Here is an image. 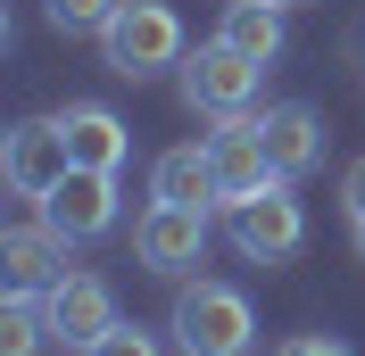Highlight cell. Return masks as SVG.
I'll return each mask as SVG.
<instances>
[{
    "label": "cell",
    "mask_w": 365,
    "mask_h": 356,
    "mask_svg": "<svg viewBox=\"0 0 365 356\" xmlns=\"http://www.w3.org/2000/svg\"><path fill=\"white\" fill-rule=\"evenodd\" d=\"M166 332H175L182 356H250L257 348V307L232 282H182Z\"/></svg>",
    "instance_id": "1"
},
{
    "label": "cell",
    "mask_w": 365,
    "mask_h": 356,
    "mask_svg": "<svg viewBox=\"0 0 365 356\" xmlns=\"http://www.w3.org/2000/svg\"><path fill=\"white\" fill-rule=\"evenodd\" d=\"M100 58L125 83H150V75L182 67V17L166 0H116V17L100 25Z\"/></svg>",
    "instance_id": "2"
},
{
    "label": "cell",
    "mask_w": 365,
    "mask_h": 356,
    "mask_svg": "<svg viewBox=\"0 0 365 356\" xmlns=\"http://www.w3.org/2000/svg\"><path fill=\"white\" fill-rule=\"evenodd\" d=\"M182 100L200 116H257V91H266V67L257 58H241V50L216 33V42H200V50H182Z\"/></svg>",
    "instance_id": "3"
},
{
    "label": "cell",
    "mask_w": 365,
    "mask_h": 356,
    "mask_svg": "<svg viewBox=\"0 0 365 356\" xmlns=\"http://www.w3.org/2000/svg\"><path fill=\"white\" fill-rule=\"evenodd\" d=\"M299 241H307V216H299L291 182H266L257 199L232 207V248L250 266H282V257H299Z\"/></svg>",
    "instance_id": "4"
},
{
    "label": "cell",
    "mask_w": 365,
    "mask_h": 356,
    "mask_svg": "<svg viewBox=\"0 0 365 356\" xmlns=\"http://www.w3.org/2000/svg\"><path fill=\"white\" fill-rule=\"evenodd\" d=\"M207 166H216V207H241L257 199L274 174V157H266V133H257V116H216V133H207Z\"/></svg>",
    "instance_id": "5"
},
{
    "label": "cell",
    "mask_w": 365,
    "mask_h": 356,
    "mask_svg": "<svg viewBox=\"0 0 365 356\" xmlns=\"http://www.w3.org/2000/svg\"><path fill=\"white\" fill-rule=\"evenodd\" d=\"M133 257H141L150 273H166V282H182V273L207 257V207H166V199H150L141 224H133Z\"/></svg>",
    "instance_id": "6"
},
{
    "label": "cell",
    "mask_w": 365,
    "mask_h": 356,
    "mask_svg": "<svg viewBox=\"0 0 365 356\" xmlns=\"http://www.w3.org/2000/svg\"><path fill=\"white\" fill-rule=\"evenodd\" d=\"M42 315H50V340H58V348H91L100 332L125 323V315H116V290L100 282V273H75V266L42 290Z\"/></svg>",
    "instance_id": "7"
},
{
    "label": "cell",
    "mask_w": 365,
    "mask_h": 356,
    "mask_svg": "<svg viewBox=\"0 0 365 356\" xmlns=\"http://www.w3.org/2000/svg\"><path fill=\"white\" fill-rule=\"evenodd\" d=\"M42 224H50L67 248L100 241V232L116 224V174H100V166H67V174H58V191L42 199Z\"/></svg>",
    "instance_id": "8"
},
{
    "label": "cell",
    "mask_w": 365,
    "mask_h": 356,
    "mask_svg": "<svg viewBox=\"0 0 365 356\" xmlns=\"http://www.w3.org/2000/svg\"><path fill=\"white\" fill-rule=\"evenodd\" d=\"M58 174H67V141H58V125H50V116L9 125V133H0V182H9L17 199L42 207L50 191H58Z\"/></svg>",
    "instance_id": "9"
},
{
    "label": "cell",
    "mask_w": 365,
    "mask_h": 356,
    "mask_svg": "<svg viewBox=\"0 0 365 356\" xmlns=\"http://www.w3.org/2000/svg\"><path fill=\"white\" fill-rule=\"evenodd\" d=\"M50 125H58V141H67V166H100V174H116V166L133 157V133H125V116H116V108H100V100H67Z\"/></svg>",
    "instance_id": "10"
},
{
    "label": "cell",
    "mask_w": 365,
    "mask_h": 356,
    "mask_svg": "<svg viewBox=\"0 0 365 356\" xmlns=\"http://www.w3.org/2000/svg\"><path fill=\"white\" fill-rule=\"evenodd\" d=\"M257 133H266V157H274V174L299 182V174H316L324 166V125L307 100H274L266 116H257Z\"/></svg>",
    "instance_id": "11"
},
{
    "label": "cell",
    "mask_w": 365,
    "mask_h": 356,
    "mask_svg": "<svg viewBox=\"0 0 365 356\" xmlns=\"http://www.w3.org/2000/svg\"><path fill=\"white\" fill-rule=\"evenodd\" d=\"M0 266H9V290H50L67 273V241L50 224H9L0 232Z\"/></svg>",
    "instance_id": "12"
},
{
    "label": "cell",
    "mask_w": 365,
    "mask_h": 356,
    "mask_svg": "<svg viewBox=\"0 0 365 356\" xmlns=\"http://www.w3.org/2000/svg\"><path fill=\"white\" fill-rule=\"evenodd\" d=\"M150 199L166 207H216V166H207V141H182L150 166Z\"/></svg>",
    "instance_id": "13"
},
{
    "label": "cell",
    "mask_w": 365,
    "mask_h": 356,
    "mask_svg": "<svg viewBox=\"0 0 365 356\" xmlns=\"http://www.w3.org/2000/svg\"><path fill=\"white\" fill-rule=\"evenodd\" d=\"M216 33H225L241 58H257V67H266L274 50H282V9H274V0H225Z\"/></svg>",
    "instance_id": "14"
},
{
    "label": "cell",
    "mask_w": 365,
    "mask_h": 356,
    "mask_svg": "<svg viewBox=\"0 0 365 356\" xmlns=\"http://www.w3.org/2000/svg\"><path fill=\"white\" fill-rule=\"evenodd\" d=\"M42 340H50L42 290H9L0 298V356H42Z\"/></svg>",
    "instance_id": "15"
},
{
    "label": "cell",
    "mask_w": 365,
    "mask_h": 356,
    "mask_svg": "<svg viewBox=\"0 0 365 356\" xmlns=\"http://www.w3.org/2000/svg\"><path fill=\"white\" fill-rule=\"evenodd\" d=\"M42 17H50V33H91L100 42V25L116 17V0H42Z\"/></svg>",
    "instance_id": "16"
},
{
    "label": "cell",
    "mask_w": 365,
    "mask_h": 356,
    "mask_svg": "<svg viewBox=\"0 0 365 356\" xmlns=\"http://www.w3.org/2000/svg\"><path fill=\"white\" fill-rule=\"evenodd\" d=\"M83 356H166V348H158V332H141V323H116V332H100Z\"/></svg>",
    "instance_id": "17"
},
{
    "label": "cell",
    "mask_w": 365,
    "mask_h": 356,
    "mask_svg": "<svg viewBox=\"0 0 365 356\" xmlns=\"http://www.w3.org/2000/svg\"><path fill=\"white\" fill-rule=\"evenodd\" d=\"M274 356H357L349 340H332V332H299V340H282Z\"/></svg>",
    "instance_id": "18"
},
{
    "label": "cell",
    "mask_w": 365,
    "mask_h": 356,
    "mask_svg": "<svg viewBox=\"0 0 365 356\" xmlns=\"http://www.w3.org/2000/svg\"><path fill=\"white\" fill-rule=\"evenodd\" d=\"M349 216H365V157L349 166Z\"/></svg>",
    "instance_id": "19"
},
{
    "label": "cell",
    "mask_w": 365,
    "mask_h": 356,
    "mask_svg": "<svg viewBox=\"0 0 365 356\" xmlns=\"http://www.w3.org/2000/svg\"><path fill=\"white\" fill-rule=\"evenodd\" d=\"M349 224H357V257H365V216H349Z\"/></svg>",
    "instance_id": "20"
},
{
    "label": "cell",
    "mask_w": 365,
    "mask_h": 356,
    "mask_svg": "<svg viewBox=\"0 0 365 356\" xmlns=\"http://www.w3.org/2000/svg\"><path fill=\"white\" fill-rule=\"evenodd\" d=\"M274 9H299V0H274Z\"/></svg>",
    "instance_id": "21"
}]
</instances>
